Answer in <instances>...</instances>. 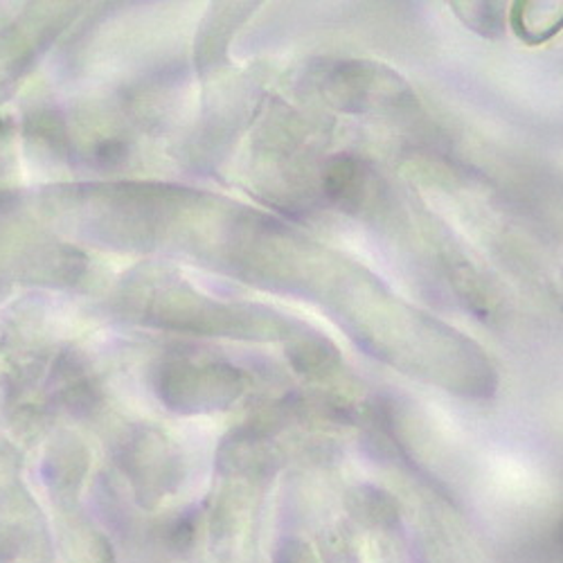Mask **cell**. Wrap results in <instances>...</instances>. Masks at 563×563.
<instances>
[{"label": "cell", "mask_w": 563, "mask_h": 563, "mask_svg": "<svg viewBox=\"0 0 563 563\" xmlns=\"http://www.w3.org/2000/svg\"><path fill=\"white\" fill-rule=\"evenodd\" d=\"M511 30L521 41L539 45L563 32V0H523L511 5Z\"/></svg>", "instance_id": "obj_1"}, {"label": "cell", "mask_w": 563, "mask_h": 563, "mask_svg": "<svg viewBox=\"0 0 563 563\" xmlns=\"http://www.w3.org/2000/svg\"><path fill=\"white\" fill-rule=\"evenodd\" d=\"M451 8L457 14V19L476 34L487 38L503 36L507 23L505 3H476V0H472V3H453Z\"/></svg>", "instance_id": "obj_2"}]
</instances>
